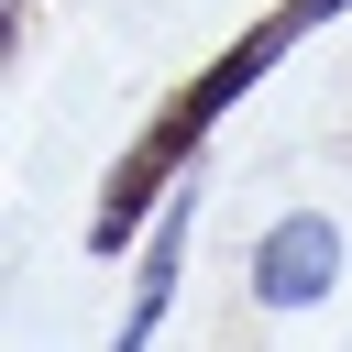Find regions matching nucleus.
<instances>
[{
  "mask_svg": "<svg viewBox=\"0 0 352 352\" xmlns=\"http://www.w3.org/2000/svg\"><path fill=\"white\" fill-rule=\"evenodd\" d=\"M330 11H341V0H286L264 33H242V44H231V55H220V66H209V77H198V88H187L143 143H132V165H121V176H110V198H99V242H121V231L154 209V176H176V165H187V143H198V132H209V121H220V110H231V99H242V88H253V77L308 33V22H330Z\"/></svg>",
  "mask_w": 352,
  "mask_h": 352,
  "instance_id": "f257e3e1",
  "label": "nucleus"
},
{
  "mask_svg": "<svg viewBox=\"0 0 352 352\" xmlns=\"http://www.w3.org/2000/svg\"><path fill=\"white\" fill-rule=\"evenodd\" d=\"M330 275H341V231H330V220H275L264 253H253V286H264L275 308H308Z\"/></svg>",
  "mask_w": 352,
  "mask_h": 352,
  "instance_id": "f03ea898",
  "label": "nucleus"
}]
</instances>
